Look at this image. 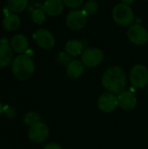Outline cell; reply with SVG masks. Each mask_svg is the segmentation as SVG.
Segmentation results:
<instances>
[{
  "label": "cell",
  "instance_id": "cell-1",
  "mask_svg": "<svg viewBox=\"0 0 148 149\" xmlns=\"http://www.w3.org/2000/svg\"><path fill=\"white\" fill-rule=\"evenodd\" d=\"M103 86L112 93H120L126 85V75L125 71L118 65L109 67L102 76Z\"/></svg>",
  "mask_w": 148,
  "mask_h": 149
},
{
  "label": "cell",
  "instance_id": "cell-24",
  "mask_svg": "<svg viewBox=\"0 0 148 149\" xmlns=\"http://www.w3.org/2000/svg\"><path fill=\"white\" fill-rule=\"evenodd\" d=\"M44 149H63V148L59 145V144H58V143H55V142H51V143H49V144H47Z\"/></svg>",
  "mask_w": 148,
  "mask_h": 149
},
{
  "label": "cell",
  "instance_id": "cell-13",
  "mask_svg": "<svg viewBox=\"0 0 148 149\" xmlns=\"http://www.w3.org/2000/svg\"><path fill=\"white\" fill-rule=\"evenodd\" d=\"M87 44L85 40H78V39H70L65 44V52L72 57H76L81 55L83 52L86 49Z\"/></svg>",
  "mask_w": 148,
  "mask_h": 149
},
{
  "label": "cell",
  "instance_id": "cell-18",
  "mask_svg": "<svg viewBox=\"0 0 148 149\" xmlns=\"http://www.w3.org/2000/svg\"><path fill=\"white\" fill-rule=\"evenodd\" d=\"M7 5L10 11L18 13L26 9L28 0H7Z\"/></svg>",
  "mask_w": 148,
  "mask_h": 149
},
{
  "label": "cell",
  "instance_id": "cell-15",
  "mask_svg": "<svg viewBox=\"0 0 148 149\" xmlns=\"http://www.w3.org/2000/svg\"><path fill=\"white\" fill-rule=\"evenodd\" d=\"M84 64L82 61L73 59L66 66V75L70 79H79L84 72Z\"/></svg>",
  "mask_w": 148,
  "mask_h": 149
},
{
  "label": "cell",
  "instance_id": "cell-11",
  "mask_svg": "<svg viewBox=\"0 0 148 149\" xmlns=\"http://www.w3.org/2000/svg\"><path fill=\"white\" fill-rule=\"evenodd\" d=\"M13 61V52L7 38L0 40V67H7Z\"/></svg>",
  "mask_w": 148,
  "mask_h": 149
},
{
  "label": "cell",
  "instance_id": "cell-26",
  "mask_svg": "<svg viewBox=\"0 0 148 149\" xmlns=\"http://www.w3.org/2000/svg\"><path fill=\"white\" fill-rule=\"evenodd\" d=\"M3 112V105L0 103V116L2 115Z\"/></svg>",
  "mask_w": 148,
  "mask_h": 149
},
{
  "label": "cell",
  "instance_id": "cell-3",
  "mask_svg": "<svg viewBox=\"0 0 148 149\" xmlns=\"http://www.w3.org/2000/svg\"><path fill=\"white\" fill-rule=\"evenodd\" d=\"M134 18V12L130 5L120 3L114 6L113 10V19L120 26L131 25Z\"/></svg>",
  "mask_w": 148,
  "mask_h": 149
},
{
  "label": "cell",
  "instance_id": "cell-25",
  "mask_svg": "<svg viewBox=\"0 0 148 149\" xmlns=\"http://www.w3.org/2000/svg\"><path fill=\"white\" fill-rule=\"evenodd\" d=\"M135 1H136V0H121V3H125V4L130 5V4H132V3H133Z\"/></svg>",
  "mask_w": 148,
  "mask_h": 149
},
{
  "label": "cell",
  "instance_id": "cell-19",
  "mask_svg": "<svg viewBox=\"0 0 148 149\" xmlns=\"http://www.w3.org/2000/svg\"><path fill=\"white\" fill-rule=\"evenodd\" d=\"M99 3L95 0H88L83 5V10L86 13V15H94L99 10Z\"/></svg>",
  "mask_w": 148,
  "mask_h": 149
},
{
  "label": "cell",
  "instance_id": "cell-17",
  "mask_svg": "<svg viewBox=\"0 0 148 149\" xmlns=\"http://www.w3.org/2000/svg\"><path fill=\"white\" fill-rule=\"evenodd\" d=\"M20 25V18L15 13L6 11L5 16L3 19V26L8 31H16Z\"/></svg>",
  "mask_w": 148,
  "mask_h": 149
},
{
  "label": "cell",
  "instance_id": "cell-14",
  "mask_svg": "<svg viewBox=\"0 0 148 149\" xmlns=\"http://www.w3.org/2000/svg\"><path fill=\"white\" fill-rule=\"evenodd\" d=\"M64 7L65 4L62 0H46L42 8L47 15L56 17L63 12Z\"/></svg>",
  "mask_w": 148,
  "mask_h": 149
},
{
  "label": "cell",
  "instance_id": "cell-22",
  "mask_svg": "<svg viewBox=\"0 0 148 149\" xmlns=\"http://www.w3.org/2000/svg\"><path fill=\"white\" fill-rule=\"evenodd\" d=\"M71 61H72V56L69 55L66 52H60L58 55V57H57V62L60 65H65V66H67Z\"/></svg>",
  "mask_w": 148,
  "mask_h": 149
},
{
  "label": "cell",
  "instance_id": "cell-7",
  "mask_svg": "<svg viewBox=\"0 0 148 149\" xmlns=\"http://www.w3.org/2000/svg\"><path fill=\"white\" fill-rule=\"evenodd\" d=\"M48 135L49 128L44 123L41 121L31 125L28 131L29 139L34 143H42L45 141L48 138Z\"/></svg>",
  "mask_w": 148,
  "mask_h": 149
},
{
  "label": "cell",
  "instance_id": "cell-9",
  "mask_svg": "<svg viewBox=\"0 0 148 149\" xmlns=\"http://www.w3.org/2000/svg\"><path fill=\"white\" fill-rule=\"evenodd\" d=\"M33 39L39 47L44 50H50L55 45V38L52 33L46 29H39L33 34Z\"/></svg>",
  "mask_w": 148,
  "mask_h": 149
},
{
  "label": "cell",
  "instance_id": "cell-23",
  "mask_svg": "<svg viewBox=\"0 0 148 149\" xmlns=\"http://www.w3.org/2000/svg\"><path fill=\"white\" fill-rule=\"evenodd\" d=\"M65 6L71 8V9H79V7H80L83 3L84 0H62Z\"/></svg>",
  "mask_w": 148,
  "mask_h": 149
},
{
  "label": "cell",
  "instance_id": "cell-4",
  "mask_svg": "<svg viewBox=\"0 0 148 149\" xmlns=\"http://www.w3.org/2000/svg\"><path fill=\"white\" fill-rule=\"evenodd\" d=\"M104 52L97 47H88L81 54V60L85 66L92 68L96 67L104 60Z\"/></svg>",
  "mask_w": 148,
  "mask_h": 149
},
{
  "label": "cell",
  "instance_id": "cell-27",
  "mask_svg": "<svg viewBox=\"0 0 148 149\" xmlns=\"http://www.w3.org/2000/svg\"><path fill=\"white\" fill-rule=\"evenodd\" d=\"M143 1H148V0H143Z\"/></svg>",
  "mask_w": 148,
  "mask_h": 149
},
{
  "label": "cell",
  "instance_id": "cell-8",
  "mask_svg": "<svg viewBox=\"0 0 148 149\" xmlns=\"http://www.w3.org/2000/svg\"><path fill=\"white\" fill-rule=\"evenodd\" d=\"M127 37L132 43L142 45L148 41V31L140 24H132L127 30Z\"/></svg>",
  "mask_w": 148,
  "mask_h": 149
},
{
  "label": "cell",
  "instance_id": "cell-10",
  "mask_svg": "<svg viewBox=\"0 0 148 149\" xmlns=\"http://www.w3.org/2000/svg\"><path fill=\"white\" fill-rule=\"evenodd\" d=\"M119 106L118 97L112 93H105L101 94L98 100V107L104 113H111Z\"/></svg>",
  "mask_w": 148,
  "mask_h": 149
},
{
  "label": "cell",
  "instance_id": "cell-2",
  "mask_svg": "<svg viewBox=\"0 0 148 149\" xmlns=\"http://www.w3.org/2000/svg\"><path fill=\"white\" fill-rule=\"evenodd\" d=\"M11 69L14 76L22 81L30 79L35 71L34 62L27 54H20L17 56L11 65Z\"/></svg>",
  "mask_w": 148,
  "mask_h": 149
},
{
  "label": "cell",
  "instance_id": "cell-12",
  "mask_svg": "<svg viewBox=\"0 0 148 149\" xmlns=\"http://www.w3.org/2000/svg\"><path fill=\"white\" fill-rule=\"evenodd\" d=\"M118 101L119 106L124 109V110H133L135 108L137 105V98L133 94V93H131L129 91H123L120 93L118 96Z\"/></svg>",
  "mask_w": 148,
  "mask_h": 149
},
{
  "label": "cell",
  "instance_id": "cell-21",
  "mask_svg": "<svg viewBox=\"0 0 148 149\" xmlns=\"http://www.w3.org/2000/svg\"><path fill=\"white\" fill-rule=\"evenodd\" d=\"M40 120V117L38 113H34V112H31L25 114L24 116V123L28 126H31L37 122H38Z\"/></svg>",
  "mask_w": 148,
  "mask_h": 149
},
{
  "label": "cell",
  "instance_id": "cell-16",
  "mask_svg": "<svg viewBox=\"0 0 148 149\" xmlns=\"http://www.w3.org/2000/svg\"><path fill=\"white\" fill-rule=\"evenodd\" d=\"M10 45L15 52L23 53L27 51L28 40L23 34H17L11 38Z\"/></svg>",
  "mask_w": 148,
  "mask_h": 149
},
{
  "label": "cell",
  "instance_id": "cell-20",
  "mask_svg": "<svg viewBox=\"0 0 148 149\" xmlns=\"http://www.w3.org/2000/svg\"><path fill=\"white\" fill-rule=\"evenodd\" d=\"M45 11L44 10V9H35L32 10L31 12V20L38 24H41L44 22L45 20Z\"/></svg>",
  "mask_w": 148,
  "mask_h": 149
},
{
  "label": "cell",
  "instance_id": "cell-6",
  "mask_svg": "<svg viewBox=\"0 0 148 149\" xmlns=\"http://www.w3.org/2000/svg\"><path fill=\"white\" fill-rule=\"evenodd\" d=\"M67 26L73 31H79L85 27L87 22L86 13L80 9H75L68 13L65 18Z\"/></svg>",
  "mask_w": 148,
  "mask_h": 149
},
{
  "label": "cell",
  "instance_id": "cell-5",
  "mask_svg": "<svg viewBox=\"0 0 148 149\" xmlns=\"http://www.w3.org/2000/svg\"><path fill=\"white\" fill-rule=\"evenodd\" d=\"M132 85L136 88H144L148 84V69L144 65H134L129 74Z\"/></svg>",
  "mask_w": 148,
  "mask_h": 149
}]
</instances>
